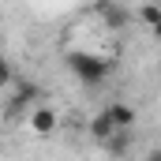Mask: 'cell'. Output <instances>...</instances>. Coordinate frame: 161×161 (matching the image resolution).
I'll return each mask as SVG.
<instances>
[{"label": "cell", "mask_w": 161, "mask_h": 161, "mask_svg": "<svg viewBox=\"0 0 161 161\" xmlns=\"http://www.w3.org/2000/svg\"><path fill=\"white\" fill-rule=\"evenodd\" d=\"M68 68L75 71V79L82 86H101L113 71V60H105L97 53H68Z\"/></svg>", "instance_id": "1"}, {"label": "cell", "mask_w": 161, "mask_h": 161, "mask_svg": "<svg viewBox=\"0 0 161 161\" xmlns=\"http://www.w3.org/2000/svg\"><path fill=\"white\" fill-rule=\"evenodd\" d=\"M101 113L113 120V127H116V131H131V127H135V120H139V116H135V109H131L127 101H113V105H105Z\"/></svg>", "instance_id": "2"}, {"label": "cell", "mask_w": 161, "mask_h": 161, "mask_svg": "<svg viewBox=\"0 0 161 161\" xmlns=\"http://www.w3.org/2000/svg\"><path fill=\"white\" fill-rule=\"evenodd\" d=\"M56 124H60V116H56L49 105H38V109L30 113V127H34L38 135H53V131H56Z\"/></svg>", "instance_id": "3"}, {"label": "cell", "mask_w": 161, "mask_h": 161, "mask_svg": "<svg viewBox=\"0 0 161 161\" xmlns=\"http://www.w3.org/2000/svg\"><path fill=\"white\" fill-rule=\"evenodd\" d=\"M94 11H97V15H101V19H105L113 30H120V26H127V23H131V11H124L120 4H109V0H101Z\"/></svg>", "instance_id": "4"}, {"label": "cell", "mask_w": 161, "mask_h": 161, "mask_svg": "<svg viewBox=\"0 0 161 161\" xmlns=\"http://www.w3.org/2000/svg\"><path fill=\"white\" fill-rule=\"evenodd\" d=\"M90 135H94L101 146H109V142H113V135H116V127H113V120H109L105 113H97V116L90 120Z\"/></svg>", "instance_id": "5"}, {"label": "cell", "mask_w": 161, "mask_h": 161, "mask_svg": "<svg viewBox=\"0 0 161 161\" xmlns=\"http://www.w3.org/2000/svg\"><path fill=\"white\" fill-rule=\"evenodd\" d=\"M139 19H142V23L154 30V26L161 23V8H158V4H142V8H139Z\"/></svg>", "instance_id": "6"}, {"label": "cell", "mask_w": 161, "mask_h": 161, "mask_svg": "<svg viewBox=\"0 0 161 161\" xmlns=\"http://www.w3.org/2000/svg\"><path fill=\"white\" fill-rule=\"evenodd\" d=\"M127 142H131V131H116V135H113V142H109V154H113V158H120L124 150H127Z\"/></svg>", "instance_id": "7"}, {"label": "cell", "mask_w": 161, "mask_h": 161, "mask_svg": "<svg viewBox=\"0 0 161 161\" xmlns=\"http://www.w3.org/2000/svg\"><path fill=\"white\" fill-rule=\"evenodd\" d=\"M11 79H15V71H11V60L0 53V86H11Z\"/></svg>", "instance_id": "8"}, {"label": "cell", "mask_w": 161, "mask_h": 161, "mask_svg": "<svg viewBox=\"0 0 161 161\" xmlns=\"http://www.w3.org/2000/svg\"><path fill=\"white\" fill-rule=\"evenodd\" d=\"M34 90H38V86L23 82V86H19V97H15V105H26V101H34Z\"/></svg>", "instance_id": "9"}, {"label": "cell", "mask_w": 161, "mask_h": 161, "mask_svg": "<svg viewBox=\"0 0 161 161\" xmlns=\"http://www.w3.org/2000/svg\"><path fill=\"white\" fill-rule=\"evenodd\" d=\"M142 161H161V150H154V154H146Z\"/></svg>", "instance_id": "10"}, {"label": "cell", "mask_w": 161, "mask_h": 161, "mask_svg": "<svg viewBox=\"0 0 161 161\" xmlns=\"http://www.w3.org/2000/svg\"><path fill=\"white\" fill-rule=\"evenodd\" d=\"M154 38H158V41H161V23H158V26H154Z\"/></svg>", "instance_id": "11"}, {"label": "cell", "mask_w": 161, "mask_h": 161, "mask_svg": "<svg viewBox=\"0 0 161 161\" xmlns=\"http://www.w3.org/2000/svg\"><path fill=\"white\" fill-rule=\"evenodd\" d=\"M0 154H4V146H0Z\"/></svg>", "instance_id": "12"}, {"label": "cell", "mask_w": 161, "mask_h": 161, "mask_svg": "<svg viewBox=\"0 0 161 161\" xmlns=\"http://www.w3.org/2000/svg\"><path fill=\"white\" fill-rule=\"evenodd\" d=\"M158 150H161V146H158Z\"/></svg>", "instance_id": "13"}]
</instances>
